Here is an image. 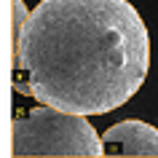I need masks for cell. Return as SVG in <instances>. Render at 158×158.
Returning <instances> with one entry per match:
<instances>
[{"label": "cell", "instance_id": "obj_1", "mask_svg": "<svg viewBox=\"0 0 158 158\" xmlns=\"http://www.w3.org/2000/svg\"><path fill=\"white\" fill-rule=\"evenodd\" d=\"M19 94L102 115L131 99L150 70V35L129 0H40L14 46Z\"/></svg>", "mask_w": 158, "mask_h": 158}, {"label": "cell", "instance_id": "obj_3", "mask_svg": "<svg viewBox=\"0 0 158 158\" xmlns=\"http://www.w3.org/2000/svg\"><path fill=\"white\" fill-rule=\"evenodd\" d=\"M105 156H153L158 158V129L145 121H121L102 134Z\"/></svg>", "mask_w": 158, "mask_h": 158}, {"label": "cell", "instance_id": "obj_2", "mask_svg": "<svg viewBox=\"0 0 158 158\" xmlns=\"http://www.w3.org/2000/svg\"><path fill=\"white\" fill-rule=\"evenodd\" d=\"M14 156H105V145L83 115L40 105L14 121Z\"/></svg>", "mask_w": 158, "mask_h": 158}, {"label": "cell", "instance_id": "obj_4", "mask_svg": "<svg viewBox=\"0 0 158 158\" xmlns=\"http://www.w3.org/2000/svg\"><path fill=\"white\" fill-rule=\"evenodd\" d=\"M27 16H30V11L24 8V3L22 0H14V46H16L19 35H22V27H24Z\"/></svg>", "mask_w": 158, "mask_h": 158}]
</instances>
